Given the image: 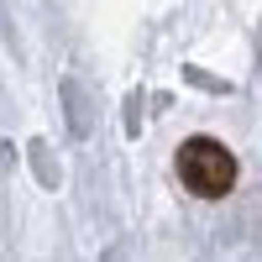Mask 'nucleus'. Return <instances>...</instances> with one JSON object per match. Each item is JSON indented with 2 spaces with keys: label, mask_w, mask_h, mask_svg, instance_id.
<instances>
[{
  "label": "nucleus",
  "mask_w": 262,
  "mask_h": 262,
  "mask_svg": "<svg viewBox=\"0 0 262 262\" xmlns=\"http://www.w3.org/2000/svg\"><path fill=\"white\" fill-rule=\"evenodd\" d=\"M179 179H184V189L200 194V200H221L236 184V158L215 137H189L179 147Z\"/></svg>",
  "instance_id": "obj_1"
}]
</instances>
